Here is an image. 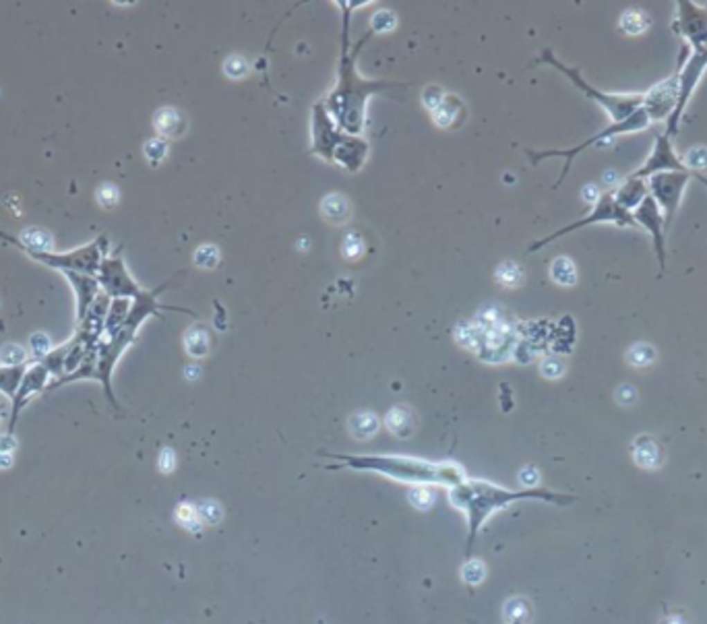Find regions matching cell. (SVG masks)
<instances>
[{
	"instance_id": "obj_16",
	"label": "cell",
	"mask_w": 707,
	"mask_h": 624,
	"mask_svg": "<svg viewBox=\"0 0 707 624\" xmlns=\"http://www.w3.org/2000/svg\"><path fill=\"white\" fill-rule=\"evenodd\" d=\"M677 73L668 79H664L662 83L654 85L647 93H643V108L645 112L650 114V120L652 122H658V120H668L670 114L674 112L677 108Z\"/></svg>"
},
{
	"instance_id": "obj_4",
	"label": "cell",
	"mask_w": 707,
	"mask_h": 624,
	"mask_svg": "<svg viewBox=\"0 0 707 624\" xmlns=\"http://www.w3.org/2000/svg\"><path fill=\"white\" fill-rule=\"evenodd\" d=\"M310 154L323 157L329 163H337L354 174L366 163L370 147L362 137L343 133L333 122L323 102H316L312 106L310 118Z\"/></svg>"
},
{
	"instance_id": "obj_44",
	"label": "cell",
	"mask_w": 707,
	"mask_h": 624,
	"mask_svg": "<svg viewBox=\"0 0 707 624\" xmlns=\"http://www.w3.org/2000/svg\"><path fill=\"white\" fill-rule=\"evenodd\" d=\"M519 481H521V486H523L526 490H532V488H536V484L540 481V473H538V469L534 468V466H528V468H523L521 471H519Z\"/></svg>"
},
{
	"instance_id": "obj_36",
	"label": "cell",
	"mask_w": 707,
	"mask_h": 624,
	"mask_svg": "<svg viewBox=\"0 0 707 624\" xmlns=\"http://www.w3.org/2000/svg\"><path fill=\"white\" fill-rule=\"evenodd\" d=\"M29 343H31V354H33L35 360H42L44 356H48L52 351V343H50V337L46 333H33Z\"/></svg>"
},
{
	"instance_id": "obj_18",
	"label": "cell",
	"mask_w": 707,
	"mask_h": 624,
	"mask_svg": "<svg viewBox=\"0 0 707 624\" xmlns=\"http://www.w3.org/2000/svg\"><path fill=\"white\" fill-rule=\"evenodd\" d=\"M612 196H614V201L618 203V207H623L625 211L633 213V211L650 196L647 180L629 176V178H625V180L618 184L616 190H612Z\"/></svg>"
},
{
	"instance_id": "obj_48",
	"label": "cell",
	"mask_w": 707,
	"mask_h": 624,
	"mask_svg": "<svg viewBox=\"0 0 707 624\" xmlns=\"http://www.w3.org/2000/svg\"><path fill=\"white\" fill-rule=\"evenodd\" d=\"M662 624H687V623L683 621V616H668Z\"/></svg>"
},
{
	"instance_id": "obj_12",
	"label": "cell",
	"mask_w": 707,
	"mask_h": 624,
	"mask_svg": "<svg viewBox=\"0 0 707 624\" xmlns=\"http://www.w3.org/2000/svg\"><path fill=\"white\" fill-rule=\"evenodd\" d=\"M672 31L693 52H707V6L693 0H677Z\"/></svg>"
},
{
	"instance_id": "obj_19",
	"label": "cell",
	"mask_w": 707,
	"mask_h": 624,
	"mask_svg": "<svg viewBox=\"0 0 707 624\" xmlns=\"http://www.w3.org/2000/svg\"><path fill=\"white\" fill-rule=\"evenodd\" d=\"M633 457L635 464L643 469H658L662 466V451L658 443L650 437H639L633 443Z\"/></svg>"
},
{
	"instance_id": "obj_14",
	"label": "cell",
	"mask_w": 707,
	"mask_h": 624,
	"mask_svg": "<svg viewBox=\"0 0 707 624\" xmlns=\"http://www.w3.org/2000/svg\"><path fill=\"white\" fill-rule=\"evenodd\" d=\"M633 221L637 228H643L650 236H652V244H654V253L660 265V275H664L666 271V223H664V215L660 211V207L656 205V201L652 196H647L633 213Z\"/></svg>"
},
{
	"instance_id": "obj_21",
	"label": "cell",
	"mask_w": 707,
	"mask_h": 624,
	"mask_svg": "<svg viewBox=\"0 0 707 624\" xmlns=\"http://www.w3.org/2000/svg\"><path fill=\"white\" fill-rule=\"evenodd\" d=\"M387 428L395 434V437H400V439H404V437H410L412 432H414V416H412V412H410V407H402V405H397V407H393L389 414H387Z\"/></svg>"
},
{
	"instance_id": "obj_40",
	"label": "cell",
	"mask_w": 707,
	"mask_h": 624,
	"mask_svg": "<svg viewBox=\"0 0 707 624\" xmlns=\"http://www.w3.org/2000/svg\"><path fill=\"white\" fill-rule=\"evenodd\" d=\"M620 23H623V27H627L625 31H629V33H639V31L645 29V17L635 12V10H629L627 15H623Z\"/></svg>"
},
{
	"instance_id": "obj_33",
	"label": "cell",
	"mask_w": 707,
	"mask_h": 624,
	"mask_svg": "<svg viewBox=\"0 0 707 624\" xmlns=\"http://www.w3.org/2000/svg\"><path fill=\"white\" fill-rule=\"evenodd\" d=\"M143 154L151 161V165H157L163 157L168 156V143L163 139H149L143 147Z\"/></svg>"
},
{
	"instance_id": "obj_1",
	"label": "cell",
	"mask_w": 707,
	"mask_h": 624,
	"mask_svg": "<svg viewBox=\"0 0 707 624\" xmlns=\"http://www.w3.org/2000/svg\"><path fill=\"white\" fill-rule=\"evenodd\" d=\"M337 6L343 8L341 56H339V64H337V81H335V87L329 91V95L321 102L327 108L333 122L343 133L360 137V133L364 131V125H366V102H368V98L377 95L381 91L406 87V85L395 83V81H375V79L370 81V79H362L358 75V68H356L358 54H360L362 46L368 42V37L373 35V31L366 33L360 42L352 44L350 42V10L356 8L358 4L339 2Z\"/></svg>"
},
{
	"instance_id": "obj_37",
	"label": "cell",
	"mask_w": 707,
	"mask_h": 624,
	"mask_svg": "<svg viewBox=\"0 0 707 624\" xmlns=\"http://www.w3.org/2000/svg\"><path fill=\"white\" fill-rule=\"evenodd\" d=\"M496 277L501 284L505 286H515L517 282H521V269H517L513 263H505V267L501 265L496 271Z\"/></svg>"
},
{
	"instance_id": "obj_47",
	"label": "cell",
	"mask_w": 707,
	"mask_h": 624,
	"mask_svg": "<svg viewBox=\"0 0 707 624\" xmlns=\"http://www.w3.org/2000/svg\"><path fill=\"white\" fill-rule=\"evenodd\" d=\"M12 466V453H0V468Z\"/></svg>"
},
{
	"instance_id": "obj_3",
	"label": "cell",
	"mask_w": 707,
	"mask_h": 624,
	"mask_svg": "<svg viewBox=\"0 0 707 624\" xmlns=\"http://www.w3.org/2000/svg\"><path fill=\"white\" fill-rule=\"evenodd\" d=\"M325 457L335 459L333 466L327 469H354V471H373L381 473L385 477H391L395 481L414 484V486H440V488H453L461 484L467 475L461 466L449 464V461H426L418 457H406V455H343V453H327Z\"/></svg>"
},
{
	"instance_id": "obj_45",
	"label": "cell",
	"mask_w": 707,
	"mask_h": 624,
	"mask_svg": "<svg viewBox=\"0 0 707 624\" xmlns=\"http://www.w3.org/2000/svg\"><path fill=\"white\" fill-rule=\"evenodd\" d=\"M176 468V455L172 449H163L159 453V471L161 473H170L172 469Z\"/></svg>"
},
{
	"instance_id": "obj_20",
	"label": "cell",
	"mask_w": 707,
	"mask_h": 624,
	"mask_svg": "<svg viewBox=\"0 0 707 624\" xmlns=\"http://www.w3.org/2000/svg\"><path fill=\"white\" fill-rule=\"evenodd\" d=\"M153 125L161 137H180L184 133V118L174 108H161L155 112Z\"/></svg>"
},
{
	"instance_id": "obj_34",
	"label": "cell",
	"mask_w": 707,
	"mask_h": 624,
	"mask_svg": "<svg viewBox=\"0 0 707 624\" xmlns=\"http://www.w3.org/2000/svg\"><path fill=\"white\" fill-rule=\"evenodd\" d=\"M408 498H410V502H412L416 508H420V511L430 508L432 502H434V494H432L426 486H414V488L410 490Z\"/></svg>"
},
{
	"instance_id": "obj_11",
	"label": "cell",
	"mask_w": 707,
	"mask_h": 624,
	"mask_svg": "<svg viewBox=\"0 0 707 624\" xmlns=\"http://www.w3.org/2000/svg\"><path fill=\"white\" fill-rule=\"evenodd\" d=\"M662 172H683V174H689V176H693L697 182H701L707 188L706 174L693 172V169L685 163V159L674 152L672 139H670L668 135H664V133L656 135L652 154L647 156V159H645L631 176L641 178V180H647V178H652V176H656V174H662Z\"/></svg>"
},
{
	"instance_id": "obj_24",
	"label": "cell",
	"mask_w": 707,
	"mask_h": 624,
	"mask_svg": "<svg viewBox=\"0 0 707 624\" xmlns=\"http://www.w3.org/2000/svg\"><path fill=\"white\" fill-rule=\"evenodd\" d=\"M25 368L27 364L23 366H0V393L6 395V397H15L17 389H19V383L25 374Z\"/></svg>"
},
{
	"instance_id": "obj_46",
	"label": "cell",
	"mask_w": 707,
	"mask_h": 624,
	"mask_svg": "<svg viewBox=\"0 0 707 624\" xmlns=\"http://www.w3.org/2000/svg\"><path fill=\"white\" fill-rule=\"evenodd\" d=\"M17 449V441H15V437L12 434H2L0 437V453H12Z\"/></svg>"
},
{
	"instance_id": "obj_42",
	"label": "cell",
	"mask_w": 707,
	"mask_h": 624,
	"mask_svg": "<svg viewBox=\"0 0 707 624\" xmlns=\"http://www.w3.org/2000/svg\"><path fill=\"white\" fill-rule=\"evenodd\" d=\"M98 201H100L102 207H114L118 203V188L112 186V184H104L98 190Z\"/></svg>"
},
{
	"instance_id": "obj_32",
	"label": "cell",
	"mask_w": 707,
	"mask_h": 624,
	"mask_svg": "<svg viewBox=\"0 0 707 624\" xmlns=\"http://www.w3.org/2000/svg\"><path fill=\"white\" fill-rule=\"evenodd\" d=\"M217 261H220V253L213 244H205V246L197 248V253H195V265L197 267L211 269V267L217 265Z\"/></svg>"
},
{
	"instance_id": "obj_23",
	"label": "cell",
	"mask_w": 707,
	"mask_h": 624,
	"mask_svg": "<svg viewBox=\"0 0 707 624\" xmlns=\"http://www.w3.org/2000/svg\"><path fill=\"white\" fill-rule=\"evenodd\" d=\"M321 211L331 223H341L350 215V203L341 194H329L321 203Z\"/></svg>"
},
{
	"instance_id": "obj_7",
	"label": "cell",
	"mask_w": 707,
	"mask_h": 624,
	"mask_svg": "<svg viewBox=\"0 0 707 624\" xmlns=\"http://www.w3.org/2000/svg\"><path fill=\"white\" fill-rule=\"evenodd\" d=\"M650 125H652L650 114H647L645 108L641 106V108H639L635 114H631L627 120H623V122H610L604 131L596 133L593 137L585 139L583 143H579V145H575V147H569V149H546V152L528 149V156L532 159V163H540L542 159H548V157H563V159H565V165H563V172H561L559 182L555 184V186H559V184L566 178V174H569V169H571L575 157L581 156L583 152H587V149H591V147H596V145H600V143H608V141H612V139H616V137L641 133V131H645Z\"/></svg>"
},
{
	"instance_id": "obj_29",
	"label": "cell",
	"mask_w": 707,
	"mask_h": 624,
	"mask_svg": "<svg viewBox=\"0 0 707 624\" xmlns=\"http://www.w3.org/2000/svg\"><path fill=\"white\" fill-rule=\"evenodd\" d=\"M0 362L2 366H23L27 364V351L17 343H6L0 349Z\"/></svg>"
},
{
	"instance_id": "obj_41",
	"label": "cell",
	"mask_w": 707,
	"mask_h": 624,
	"mask_svg": "<svg viewBox=\"0 0 707 624\" xmlns=\"http://www.w3.org/2000/svg\"><path fill=\"white\" fill-rule=\"evenodd\" d=\"M176 519H178L180 523H184L186 527H188V525H199V523H201L195 504H180L178 511H176Z\"/></svg>"
},
{
	"instance_id": "obj_8",
	"label": "cell",
	"mask_w": 707,
	"mask_h": 624,
	"mask_svg": "<svg viewBox=\"0 0 707 624\" xmlns=\"http://www.w3.org/2000/svg\"><path fill=\"white\" fill-rule=\"evenodd\" d=\"M707 73V52H693L687 46H683L681 50V60L677 66V108L670 114V118L666 120V131L664 135H668L670 139L679 133L681 120L691 104L693 93L697 91V87L701 85V79Z\"/></svg>"
},
{
	"instance_id": "obj_10",
	"label": "cell",
	"mask_w": 707,
	"mask_h": 624,
	"mask_svg": "<svg viewBox=\"0 0 707 624\" xmlns=\"http://www.w3.org/2000/svg\"><path fill=\"white\" fill-rule=\"evenodd\" d=\"M691 180H695V178L689 176V174H683V172H662V174L647 178L650 196L660 207L668 232L674 226L677 213L681 209V203L685 199V192H687V186L691 184Z\"/></svg>"
},
{
	"instance_id": "obj_13",
	"label": "cell",
	"mask_w": 707,
	"mask_h": 624,
	"mask_svg": "<svg viewBox=\"0 0 707 624\" xmlns=\"http://www.w3.org/2000/svg\"><path fill=\"white\" fill-rule=\"evenodd\" d=\"M98 282L102 292L108 298H137L143 290L135 284V279L131 277V273L127 271L125 261L120 259V255H112V257H104L102 265L98 269Z\"/></svg>"
},
{
	"instance_id": "obj_22",
	"label": "cell",
	"mask_w": 707,
	"mask_h": 624,
	"mask_svg": "<svg viewBox=\"0 0 707 624\" xmlns=\"http://www.w3.org/2000/svg\"><path fill=\"white\" fill-rule=\"evenodd\" d=\"M379 430V418L370 412H360L350 418V434L358 441H366L375 437Z\"/></svg>"
},
{
	"instance_id": "obj_17",
	"label": "cell",
	"mask_w": 707,
	"mask_h": 624,
	"mask_svg": "<svg viewBox=\"0 0 707 624\" xmlns=\"http://www.w3.org/2000/svg\"><path fill=\"white\" fill-rule=\"evenodd\" d=\"M66 282L71 284L73 292H75V300H77V320L81 322L85 318V314L89 311V306L96 302V298L100 296V282L96 275H85V273H77V271H64Z\"/></svg>"
},
{
	"instance_id": "obj_2",
	"label": "cell",
	"mask_w": 707,
	"mask_h": 624,
	"mask_svg": "<svg viewBox=\"0 0 707 624\" xmlns=\"http://www.w3.org/2000/svg\"><path fill=\"white\" fill-rule=\"evenodd\" d=\"M530 498L546 500V502H553V504H559V506L571 504L575 500L573 496L553 492V490L532 488V490L515 492V490L496 486L492 481L474 479V477H465L461 484L449 488V502L453 504V508L463 513L465 521H467V552L474 546V540H476L478 531L482 529V525L496 511H503L517 500H530Z\"/></svg>"
},
{
	"instance_id": "obj_35",
	"label": "cell",
	"mask_w": 707,
	"mask_h": 624,
	"mask_svg": "<svg viewBox=\"0 0 707 624\" xmlns=\"http://www.w3.org/2000/svg\"><path fill=\"white\" fill-rule=\"evenodd\" d=\"M453 102H455V98L451 100V98H445L442 100V104L434 110V122L436 125H440L442 129H447V127H451V122H453V118H455V108H453Z\"/></svg>"
},
{
	"instance_id": "obj_30",
	"label": "cell",
	"mask_w": 707,
	"mask_h": 624,
	"mask_svg": "<svg viewBox=\"0 0 707 624\" xmlns=\"http://www.w3.org/2000/svg\"><path fill=\"white\" fill-rule=\"evenodd\" d=\"M197 513H199L201 523H207V525H215L224 517L222 504H217L215 500H205V502L197 504Z\"/></svg>"
},
{
	"instance_id": "obj_25",
	"label": "cell",
	"mask_w": 707,
	"mask_h": 624,
	"mask_svg": "<svg viewBox=\"0 0 707 624\" xmlns=\"http://www.w3.org/2000/svg\"><path fill=\"white\" fill-rule=\"evenodd\" d=\"M17 238L21 240L23 246H27L31 250H50V246L54 242L52 234H48V232H44L39 228H29V230L21 232Z\"/></svg>"
},
{
	"instance_id": "obj_43",
	"label": "cell",
	"mask_w": 707,
	"mask_h": 624,
	"mask_svg": "<svg viewBox=\"0 0 707 624\" xmlns=\"http://www.w3.org/2000/svg\"><path fill=\"white\" fill-rule=\"evenodd\" d=\"M387 19L391 21V19H395L393 17V12L391 10H379L377 15H375V19H373V33H377V31H389L395 23H387Z\"/></svg>"
},
{
	"instance_id": "obj_39",
	"label": "cell",
	"mask_w": 707,
	"mask_h": 624,
	"mask_svg": "<svg viewBox=\"0 0 707 624\" xmlns=\"http://www.w3.org/2000/svg\"><path fill=\"white\" fill-rule=\"evenodd\" d=\"M224 68H226V75L232 79H240L249 73V64L242 56H230Z\"/></svg>"
},
{
	"instance_id": "obj_6",
	"label": "cell",
	"mask_w": 707,
	"mask_h": 624,
	"mask_svg": "<svg viewBox=\"0 0 707 624\" xmlns=\"http://www.w3.org/2000/svg\"><path fill=\"white\" fill-rule=\"evenodd\" d=\"M540 60L544 64H551L555 66L559 73H563L566 79L589 100H593L600 108H604L608 112V116L612 118V122H623L627 120L631 114H635L641 104H643V93H608V91H602L598 87H593L591 83H587L583 79V75L579 73V68H573V66H566L565 62H561L553 50H544Z\"/></svg>"
},
{
	"instance_id": "obj_9",
	"label": "cell",
	"mask_w": 707,
	"mask_h": 624,
	"mask_svg": "<svg viewBox=\"0 0 707 624\" xmlns=\"http://www.w3.org/2000/svg\"><path fill=\"white\" fill-rule=\"evenodd\" d=\"M596 223H614V226H618V228H637L635 221H633V215H631L629 211H625L623 207H618V203L614 201L612 192H604V194H600V196L596 199V203H593V207L589 209L587 215H583L581 219H577V221L569 223L565 228L557 230L555 234H551V236H546V238L534 242V244L530 246V253H536V250L548 246L551 242L559 240L561 236H566V234L577 232V230L587 228V226H596Z\"/></svg>"
},
{
	"instance_id": "obj_5",
	"label": "cell",
	"mask_w": 707,
	"mask_h": 624,
	"mask_svg": "<svg viewBox=\"0 0 707 624\" xmlns=\"http://www.w3.org/2000/svg\"><path fill=\"white\" fill-rule=\"evenodd\" d=\"M0 240L4 244H10L15 246L17 250H21L23 255H27L29 259L42 263V265H48L52 269H58V271H77V273H85V275H98V269L102 265V259H104V253L108 250V240L106 236H100L98 240L77 248V250H71V253H52V250H31L27 246L21 244V240L8 232H2L0 230Z\"/></svg>"
},
{
	"instance_id": "obj_31",
	"label": "cell",
	"mask_w": 707,
	"mask_h": 624,
	"mask_svg": "<svg viewBox=\"0 0 707 624\" xmlns=\"http://www.w3.org/2000/svg\"><path fill=\"white\" fill-rule=\"evenodd\" d=\"M186 351L193 356V358H201L207 354V335L197 329V331H190L186 335Z\"/></svg>"
},
{
	"instance_id": "obj_28",
	"label": "cell",
	"mask_w": 707,
	"mask_h": 624,
	"mask_svg": "<svg viewBox=\"0 0 707 624\" xmlns=\"http://www.w3.org/2000/svg\"><path fill=\"white\" fill-rule=\"evenodd\" d=\"M486 573H488V569L482 560H467L461 567V579L467 585H480L486 579Z\"/></svg>"
},
{
	"instance_id": "obj_15",
	"label": "cell",
	"mask_w": 707,
	"mask_h": 624,
	"mask_svg": "<svg viewBox=\"0 0 707 624\" xmlns=\"http://www.w3.org/2000/svg\"><path fill=\"white\" fill-rule=\"evenodd\" d=\"M50 372L46 370V366L37 360H33L31 364H27L25 368V374L19 383V389L12 397V403H10V418H8V434H12L15 430V424L19 420V414L23 412V407L35 397L39 395L42 391H46L50 387Z\"/></svg>"
},
{
	"instance_id": "obj_27",
	"label": "cell",
	"mask_w": 707,
	"mask_h": 624,
	"mask_svg": "<svg viewBox=\"0 0 707 624\" xmlns=\"http://www.w3.org/2000/svg\"><path fill=\"white\" fill-rule=\"evenodd\" d=\"M530 618V604L521 598H513L505 604L507 624H526Z\"/></svg>"
},
{
	"instance_id": "obj_26",
	"label": "cell",
	"mask_w": 707,
	"mask_h": 624,
	"mask_svg": "<svg viewBox=\"0 0 707 624\" xmlns=\"http://www.w3.org/2000/svg\"><path fill=\"white\" fill-rule=\"evenodd\" d=\"M551 277L561 286H573L577 282V271H575V265L571 263V259H566V257L557 259L551 267Z\"/></svg>"
},
{
	"instance_id": "obj_38",
	"label": "cell",
	"mask_w": 707,
	"mask_h": 624,
	"mask_svg": "<svg viewBox=\"0 0 707 624\" xmlns=\"http://www.w3.org/2000/svg\"><path fill=\"white\" fill-rule=\"evenodd\" d=\"M685 159V163L693 169V172H697V174H704L701 169L704 167H707V149L706 147H697V149H691L689 154H687V157H683Z\"/></svg>"
}]
</instances>
